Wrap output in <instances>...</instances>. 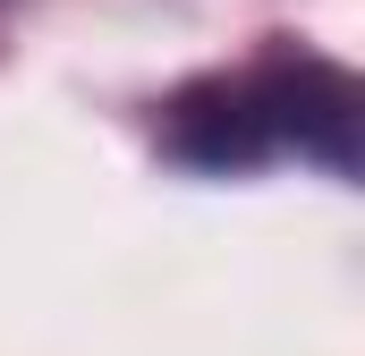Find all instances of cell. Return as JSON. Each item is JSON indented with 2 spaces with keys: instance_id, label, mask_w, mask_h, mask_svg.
Here are the masks:
<instances>
[{
  "instance_id": "obj_1",
  "label": "cell",
  "mask_w": 365,
  "mask_h": 356,
  "mask_svg": "<svg viewBox=\"0 0 365 356\" xmlns=\"http://www.w3.org/2000/svg\"><path fill=\"white\" fill-rule=\"evenodd\" d=\"M357 127H365L357 77L314 51H264L230 77H204L162 119L170 153L195 170H255L272 153H306L340 178L357 170Z\"/></svg>"
}]
</instances>
